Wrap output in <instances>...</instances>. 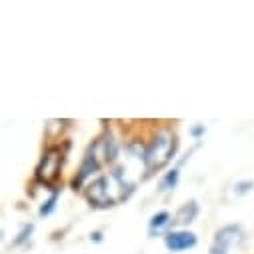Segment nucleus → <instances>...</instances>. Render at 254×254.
<instances>
[{
	"label": "nucleus",
	"instance_id": "1",
	"mask_svg": "<svg viewBox=\"0 0 254 254\" xmlns=\"http://www.w3.org/2000/svg\"><path fill=\"white\" fill-rule=\"evenodd\" d=\"M114 188H120L128 196L132 192V184L124 178L122 170L116 168L110 176H98L86 186V198L94 208H112L116 206L118 198L114 196Z\"/></svg>",
	"mask_w": 254,
	"mask_h": 254
},
{
	"label": "nucleus",
	"instance_id": "2",
	"mask_svg": "<svg viewBox=\"0 0 254 254\" xmlns=\"http://www.w3.org/2000/svg\"><path fill=\"white\" fill-rule=\"evenodd\" d=\"M178 148V140L172 132H160L152 138V142L144 148L142 152V162L148 174L162 170L176 154Z\"/></svg>",
	"mask_w": 254,
	"mask_h": 254
},
{
	"label": "nucleus",
	"instance_id": "3",
	"mask_svg": "<svg viewBox=\"0 0 254 254\" xmlns=\"http://www.w3.org/2000/svg\"><path fill=\"white\" fill-rule=\"evenodd\" d=\"M60 170H62V152L58 148H50L42 154L36 166V180L48 186L50 190H56L54 184L60 178Z\"/></svg>",
	"mask_w": 254,
	"mask_h": 254
},
{
	"label": "nucleus",
	"instance_id": "4",
	"mask_svg": "<svg viewBox=\"0 0 254 254\" xmlns=\"http://www.w3.org/2000/svg\"><path fill=\"white\" fill-rule=\"evenodd\" d=\"M242 240V228L238 224H226L216 230L208 254H228V250Z\"/></svg>",
	"mask_w": 254,
	"mask_h": 254
},
{
	"label": "nucleus",
	"instance_id": "5",
	"mask_svg": "<svg viewBox=\"0 0 254 254\" xmlns=\"http://www.w3.org/2000/svg\"><path fill=\"white\" fill-rule=\"evenodd\" d=\"M98 148H100V144L96 142V144H92V146L86 150V154H84V158H82V164H80V168H78V172H76V176H74V180H72V186H74V188H80L92 174H96V172L100 170Z\"/></svg>",
	"mask_w": 254,
	"mask_h": 254
},
{
	"label": "nucleus",
	"instance_id": "6",
	"mask_svg": "<svg viewBox=\"0 0 254 254\" xmlns=\"http://www.w3.org/2000/svg\"><path fill=\"white\" fill-rule=\"evenodd\" d=\"M196 242H198L196 234L190 230H170L164 236V244L170 252H182L188 248H194Z\"/></svg>",
	"mask_w": 254,
	"mask_h": 254
},
{
	"label": "nucleus",
	"instance_id": "7",
	"mask_svg": "<svg viewBox=\"0 0 254 254\" xmlns=\"http://www.w3.org/2000/svg\"><path fill=\"white\" fill-rule=\"evenodd\" d=\"M196 216H198V202H196V200H188V202H184V204L176 210V214H174V224H180V226L190 224V222H194Z\"/></svg>",
	"mask_w": 254,
	"mask_h": 254
},
{
	"label": "nucleus",
	"instance_id": "8",
	"mask_svg": "<svg viewBox=\"0 0 254 254\" xmlns=\"http://www.w3.org/2000/svg\"><path fill=\"white\" fill-rule=\"evenodd\" d=\"M172 222H174V220H172L170 212L160 210V212L152 214V218H150V222H148V230H150V234H158V232H162L164 228H168Z\"/></svg>",
	"mask_w": 254,
	"mask_h": 254
},
{
	"label": "nucleus",
	"instance_id": "9",
	"mask_svg": "<svg viewBox=\"0 0 254 254\" xmlns=\"http://www.w3.org/2000/svg\"><path fill=\"white\" fill-rule=\"evenodd\" d=\"M100 148H102L104 162L112 164V162L118 158V144H116V140H114L110 134H108V136H104V140H100Z\"/></svg>",
	"mask_w": 254,
	"mask_h": 254
},
{
	"label": "nucleus",
	"instance_id": "10",
	"mask_svg": "<svg viewBox=\"0 0 254 254\" xmlns=\"http://www.w3.org/2000/svg\"><path fill=\"white\" fill-rule=\"evenodd\" d=\"M178 182H180V168H172V170H168V172L162 176V180H160V190H162V192L174 190V188L178 186Z\"/></svg>",
	"mask_w": 254,
	"mask_h": 254
},
{
	"label": "nucleus",
	"instance_id": "11",
	"mask_svg": "<svg viewBox=\"0 0 254 254\" xmlns=\"http://www.w3.org/2000/svg\"><path fill=\"white\" fill-rule=\"evenodd\" d=\"M58 198H60V188L52 190V194L48 196V200H44L42 206L38 208V214H40V216H50V214L56 210V202H58Z\"/></svg>",
	"mask_w": 254,
	"mask_h": 254
},
{
	"label": "nucleus",
	"instance_id": "12",
	"mask_svg": "<svg viewBox=\"0 0 254 254\" xmlns=\"http://www.w3.org/2000/svg\"><path fill=\"white\" fill-rule=\"evenodd\" d=\"M32 232H34V224H24L22 228H20V232L16 234V238L12 240V244L10 246H22V244H26L28 240H30V236H32Z\"/></svg>",
	"mask_w": 254,
	"mask_h": 254
},
{
	"label": "nucleus",
	"instance_id": "13",
	"mask_svg": "<svg viewBox=\"0 0 254 254\" xmlns=\"http://www.w3.org/2000/svg\"><path fill=\"white\" fill-rule=\"evenodd\" d=\"M252 188H254V180H240V182H236V184H234V192L242 196V194L250 192Z\"/></svg>",
	"mask_w": 254,
	"mask_h": 254
},
{
	"label": "nucleus",
	"instance_id": "14",
	"mask_svg": "<svg viewBox=\"0 0 254 254\" xmlns=\"http://www.w3.org/2000/svg\"><path fill=\"white\" fill-rule=\"evenodd\" d=\"M204 132H206L204 124H198V126H192V128H190V134H192V138H200V136H204Z\"/></svg>",
	"mask_w": 254,
	"mask_h": 254
},
{
	"label": "nucleus",
	"instance_id": "15",
	"mask_svg": "<svg viewBox=\"0 0 254 254\" xmlns=\"http://www.w3.org/2000/svg\"><path fill=\"white\" fill-rule=\"evenodd\" d=\"M90 240H94V242H102V232H98V230L92 232V234H90Z\"/></svg>",
	"mask_w": 254,
	"mask_h": 254
}]
</instances>
